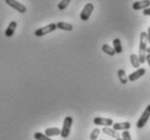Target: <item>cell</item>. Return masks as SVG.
I'll return each instance as SVG.
<instances>
[{"label":"cell","mask_w":150,"mask_h":140,"mask_svg":"<svg viewBox=\"0 0 150 140\" xmlns=\"http://www.w3.org/2000/svg\"><path fill=\"white\" fill-rule=\"evenodd\" d=\"M73 124V118L71 116H67L63 121V126L61 129V137L62 138H68L70 133H71V127Z\"/></svg>","instance_id":"obj_3"},{"label":"cell","mask_w":150,"mask_h":140,"mask_svg":"<svg viewBox=\"0 0 150 140\" xmlns=\"http://www.w3.org/2000/svg\"><path fill=\"white\" fill-rule=\"evenodd\" d=\"M146 33H147V40H148V42L150 44V26L148 27V30H147Z\"/></svg>","instance_id":"obj_24"},{"label":"cell","mask_w":150,"mask_h":140,"mask_svg":"<svg viewBox=\"0 0 150 140\" xmlns=\"http://www.w3.org/2000/svg\"><path fill=\"white\" fill-rule=\"evenodd\" d=\"M34 138L36 140H52L50 137L46 136L45 134H42V133H35L34 134Z\"/></svg>","instance_id":"obj_19"},{"label":"cell","mask_w":150,"mask_h":140,"mask_svg":"<svg viewBox=\"0 0 150 140\" xmlns=\"http://www.w3.org/2000/svg\"><path fill=\"white\" fill-rule=\"evenodd\" d=\"M129 60H131V64L133 68H139V66H140V62H139L138 56H136V54H134V53H132L131 56H129Z\"/></svg>","instance_id":"obj_17"},{"label":"cell","mask_w":150,"mask_h":140,"mask_svg":"<svg viewBox=\"0 0 150 140\" xmlns=\"http://www.w3.org/2000/svg\"><path fill=\"white\" fill-rule=\"evenodd\" d=\"M150 7V0H140L133 2V9L134 10H145Z\"/></svg>","instance_id":"obj_9"},{"label":"cell","mask_w":150,"mask_h":140,"mask_svg":"<svg viewBox=\"0 0 150 140\" xmlns=\"http://www.w3.org/2000/svg\"><path fill=\"white\" fill-rule=\"evenodd\" d=\"M61 134V130L57 127H51V128H47L45 130V135L48 137H52V136H58Z\"/></svg>","instance_id":"obj_15"},{"label":"cell","mask_w":150,"mask_h":140,"mask_svg":"<svg viewBox=\"0 0 150 140\" xmlns=\"http://www.w3.org/2000/svg\"><path fill=\"white\" fill-rule=\"evenodd\" d=\"M16 26H18L16 22H15V21H11L10 24L8 25V28L6 30V32H4V36H6V37H12L13 34H14L15 30H16Z\"/></svg>","instance_id":"obj_10"},{"label":"cell","mask_w":150,"mask_h":140,"mask_svg":"<svg viewBox=\"0 0 150 140\" xmlns=\"http://www.w3.org/2000/svg\"><path fill=\"white\" fill-rule=\"evenodd\" d=\"M100 140H105V139H100Z\"/></svg>","instance_id":"obj_28"},{"label":"cell","mask_w":150,"mask_h":140,"mask_svg":"<svg viewBox=\"0 0 150 140\" xmlns=\"http://www.w3.org/2000/svg\"><path fill=\"white\" fill-rule=\"evenodd\" d=\"M70 2H71V0H61L60 2H59V4H58V9L62 11V10H64L70 4Z\"/></svg>","instance_id":"obj_20"},{"label":"cell","mask_w":150,"mask_h":140,"mask_svg":"<svg viewBox=\"0 0 150 140\" xmlns=\"http://www.w3.org/2000/svg\"><path fill=\"white\" fill-rule=\"evenodd\" d=\"M122 139L123 140H132L131 134H129L128 130H124L123 133H122Z\"/></svg>","instance_id":"obj_22"},{"label":"cell","mask_w":150,"mask_h":140,"mask_svg":"<svg viewBox=\"0 0 150 140\" xmlns=\"http://www.w3.org/2000/svg\"><path fill=\"white\" fill-rule=\"evenodd\" d=\"M117 77H119V80L121 82V84H123V85H125L128 82V77L126 76V73L122 68H120L117 71Z\"/></svg>","instance_id":"obj_16"},{"label":"cell","mask_w":150,"mask_h":140,"mask_svg":"<svg viewBox=\"0 0 150 140\" xmlns=\"http://www.w3.org/2000/svg\"><path fill=\"white\" fill-rule=\"evenodd\" d=\"M102 133H105V135L112 137V138H115V139L120 138V135L116 133V130H114V129H112V128H109V127H103Z\"/></svg>","instance_id":"obj_13"},{"label":"cell","mask_w":150,"mask_h":140,"mask_svg":"<svg viewBox=\"0 0 150 140\" xmlns=\"http://www.w3.org/2000/svg\"><path fill=\"white\" fill-rule=\"evenodd\" d=\"M100 129L99 128H95L93 132H91V134H90V140H97L98 137H99V135H100Z\"/></svg>","instance_id":"obj_21"},{"label":"cell","mask_w":150,"mask_h":140,"mask_svg":"<svg viewBox=\"0 0 150 140\" xmlns=\"http://www.w3.org/2000/svg\"><path fill=\"white\" fill-rule=\"evenodd\" d=\"M57 28H58V27H57V24L51 23V24H48V25H46V26H44V27L37 28V30H35L34 34L36 37H42V36H45V35L50 34V33L54 32Z\"/></svg>","instance_id":"obj_2"},{"label":"cell","mask_w":150,"mask_h":140,"mask_svg":"<svg viewBox=\"0 0 150 140\" xmlns=\"http://www.w3.org/2000/svg\"><path fill=\"white\" fill-rule=\"evenodd\" d=\"M147 54H150V47L147 48Z\"/></svg>","instance_id":"obj_26"},{"label":"cell","mask_w":150,"mask_h":140,"mask_svg":"<svg viewBox=\"0 0 150 140\" xmlns=\"http://www.w3.org/2000/svg\"><path fill=\"white\" fill-rule=\"evenodd\" d=\"M146 62L148 63V65L150 66V54H147V56H146Z\"/></svg>","instance_id":"obj_25"},{"label":"cell","mask_w":150,"mask_h":140,"mask_svg":"<svg viewBox=\"0 0 150 140\" xmlns=\"http://www.w3.org/2000/svg\"><path fill=\"white\" fill-rule=\"evenodd\" d=\"M149 118H150V104L147 106V108L143 112L140 118H139L138 122H137V128H143L144 126L147 124V122H148Z\"/></svg>","instance_id":"obj_5"},{"label":"cell","mask_w":150,"mask_h":140,"mask_svg":"<svg viewBox=\"0 0 150 140\" xmlns=\"http://www.w3.org/2000/svg\"><path fill=\"white\" fill-rule=\"evenodd\" d=\"M145 73H146V70H145L144 68H137L135 72H133L131 74V75L127 76V77H128V80H129V82H135V80L139 79V78H140L142 76L145 75Z\"/></svg>","instance_id":"obj_8"},{"label":"cell","mask_w":150,"mask_h":140,"mask_svg":"<svg viewBox=\"0 0 150 140\" xmlns=\"http://www.w3.org/2000/svg\"><path fill=\"white\" fill-rule=\"evenodd\" d=\"M94 124L97 126H103V127H109L112 126L114 123L111 118H105V117H95Z\"/></svg>","instance_id":"obj_7"},{"label":"cell","mask_w":150,"mask_h":140,"mask_svg":"<svg viewBox=\"0 0 150 140\" xmlns=\"http://www.w3.org/2000/svg\"><path fill=\"white\" fill-rule=\"evenodd\" d=\"M147 44H148V40H147V33L146 32H143L140 34V39H139V52H138V59L140 64H143L146 62V56H147Z\"/></svg>","instance_id":"obj_1"},{"label":"cell","mask_w":150,"mask_h":140,"mask_svg":"<svg viewBox=\"0 0 150 140\" xmlns=\"http://www.w3.org/2000/svg\"><path fill=\"white\" fill-rule=\"evenodd\" d=\"M57 27H58L59 30H67V32H71V30H73V25L70 24V23H65V22L57 23Z\"/></svg>","instance_id":"obj_14"},{"label":"cell","mask_w":150,"mask_h":140,"mask_svg":"<svg viewBox=\"0 0 150 140\" xmlns=\"http://www.w3.org/2000/svg\"><path fill=\"white\" fill-rule=\"evenodd\" d=\"M94 4H91V2H88V4H85V7L83 8L82 12H81V15H79V18L82 21H87V20L90 18V15L94 11Z\"/></svg>","instance_id":"obj_4"},{"label":"cell","mask_w":150,"mask_h":140,"mask_svg":"<svg viewBox=\"0 0 150 140\" xmlns=\"http://www.w3.org/2000/svg\"><path fill=\"white\" fill-rule=\"evenodd\" d=\"M113 129L114 130H128L131 128V124L128 122H124V123H115L113 124Z\"/></svg>","instance_id":"obj_11"},{"label":"cell","mask_w":150,"mask_h":140,"mask_svg":"<svg viewBox=\"0 0 150 140\" xmlns=\"http://www.w3.org/2000/svg\"><path fill=\"white\" fill-rule=\"evenodd\" d=\"M116 140H123V139H122V138H117Z\"/></svg>","instance_id":"obj_27"},{"label":"cell","mask_w":150,"mask_h":140,"mask_svg":"<svg viewBox=\"0 0 150 140\" xmlns=\"http://www.w3.org/2000/svg\"><path fill=\"white\" fill-rule=\"evenodd\" d=\"M4 1H6V4H7L8 6H10L11 8L15 9V10L18 12H20V13H25V12H26V7L23 4L19 2V1H16V0H4Z\"/></svg>","instance_id":"obj_6"},{"label":"cell","mask_w":150,"mask_h":140,"mask_svg":"<svg viewBox=\"0 0 150 140\" xmlns=\"http://www.w3.org/2000/svg\"><path fill=\"white\" fill-rule=\"evenodd\" d=\"M143 13H144V15H148V16H150V7L145 9V10L143 11Z\"/></svg>","instance_id":"obj_23"},{"label":"cell","mask_w":150,"mask_h":140,"mask_svg":"<svg viewBox=\"0 0 150 140\" xmlns=\"http://www.w3.org/2000/svg\"><path fill=\"white\" fill-rule=\"evenodd\" d=\"M113 49L115 51V53L120 54V53L123 52V47H122V42L119 38H115L113 39Z\"/></svg>","instance_id":"obj_12"},{"label":"cell","mask_w":150,"mask_h":140,"mask_svg":"<svg viewBox=\"0 0 150 140\" xmlns=\"http://www.w3.org/2000/svg\"><path fill=\"white\" fill-rule=\"evenodd\" d=\"M101 49L103 52L107 53V54H109V56H111V57H113V56L115 54V51H114V49H113V47L107 45V44H105V45L102 46Z\"/></svg>","instance_id":"obj_18"}]
</instances>
